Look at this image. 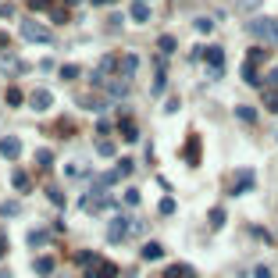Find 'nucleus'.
I'll return each instance as SVG.
<instances>
[{
  "label": "nucleus",
  "mask_w": 278,
  "mask_h": 278,
  "mask_svg": "<svg viewBox=\"0 0 278 278\" xmlns=\"http://www.w3.org/2000/svg\"><path fill=\"white\" fill-rule=\"evenodd\" d=\"M246 29H250V36L264 39V43H278V22L275 18H253Z\"/></svg>",
  "instance_id": "1"
},
{
  "label": "nucleus",
  "mask_w": 278,
  "mask_h": 278,
  "mask_svg": "<svg viewBox=\"0 0 278 278\" xmlns=\"http://www.w3.org/2000/svg\"><path fill=\"white\" fill-rule=\"evenodd\" d=\"M22 36H25L29 43H50V39H54V33H50L43 22H36V18L22 22Z\"/></svg>",
  "instance_id": "2"
},
{
  "label": "nucleus",
  "mask_w": 278,
  "mask_h": 278,
  "mask_svg": "<svg viewBox=\"0 0 278 278\" xmlns=\"http://www.w3.org/2000/svg\"><path fill=\"white\" fill-rule=\"evenodd\" d=\"M132 228H136V225H132L129 218H114L111 225H107V243H125Z\"/></svg>",
  "instance_id": "3"
},
{
  "label": "nucleus",
  "mask_w": 278,
  "mask_h": 278,
  "mask_svg": "<svg viewBox=\"0 0 278 278\" xmlns=\"http://www.w3.org/2000/svg\"><path fill=\"white\" fill-rule=\"evenodd\" d=\"M0 153H4L7 161H14L22 153V139L18 136H4V139H0Z\"/></svg>",
  "instance_id": "4"
},
{
  "label": "nucleus",
  "mask_w": 278,
  "mask_h": 278,
  "mask_svg": "<svg viewBox=\"0 0 278 278\" xmlns=\"http://www.w3.org/2000/svg\"><path fill=\"white\" fill-rule=\"evenodd\" d=\"M50 104H54L50 89H36L33 97H29V107H33V111H50Z\"/></svg>",
  "instance_id": "5"
},
{
  "label": "nucleus",
  "mask_w": 278,
  "mask_h": 278,
  "mask_svg": "<svg viewBox=\"0 0 278 278\" xmlns=\"http://www.w3.org/2000/svg\"><path fill=\"white\" fill-rule=\"evenodd\" d=\"M207 65H210V75H221V65H225V50L221 46H207Z\"/></svg>",
  "instance_id": "6"
},
{
  "label": "nucleus",
  "mask_w": 278,
  "mask_h": 278,
  "mask_svg": "<svg viewBox=\"0 0 278 278\" xmlns=\"http://www.w3.org/2000/svg\"><path fill=\"white\" fill-rule=\"evenodd\" d=\"M82 207H86V210H89V214H100V210H104V207H107V196H104V193H100V189H93V193H89V196H86V200H82Z\"/></svg>",
  "instance_id": "7"
},
{
  "label": "nucleus",
  "mask_w": 278,
  "mask_h": 278,
  "mask_svg": "<svg viewBox=\"0 0 278 278\" xmlns=\"http://www.w3.org/2000/svg\"><path fill=\"white\" fill-rule=\"evenodd\" d=\"M89 278H118V264H111V260H97V268H89Z\"/></svg>",
  "instance_id": "8"
},
{
  "label": "nucleus",
  "mask_w": 278,
  "mask_h": 278,
  "mask_svg": "<svg viewBox=\"0 0 278 278\" xmlns=\"http://www.w3.org/2000/svg\"><path fill=\"white\" fill-rule=\"evenodd\" d=\"M54 268H57V264H54V257H39L33 271H36L39 278H50V275H54Z\"/></svg>",
  "instance_id": "9"
},
{
  "label": "nucleus",
  "mask_w": 278,
  "mask_h": 278,
  "mask_svg": "<svg viewBox=\"0 0 278 278\" xmlns=\"http://www.w3.org/2000/svg\"><path fill=\"white\" fill-rule=\"evenodd\" d=\"M136 68H139V57H136V54H125V57H121V75H125V79H132Z\"/></svg>",
  "instance_id": "10"
},
{
  "label": "nucleus",
  "mask_w": 278,
  "mask_h": 278,
  "mask_svg": "<svg viewBox=\"0 0 278 278\" xmlns=\"http://www.w3.org/2000/svg\"><path fill=\"white\" fill-rule=\"evenodd\" d=\"M132 22H150V7H146V0H136V4H132Z\"/></svg>",
  "instance_id": "11"
},
{
  "label": "nucleus",
  "mask_w": 278,
  "mask_h": 278,
  "mask_svg": "<svg viewBox=\"0 0 278 278\" xmlns=\"http://www.w3.org/2000/svg\"><path fill=\"white\" fill-rule=\"evenodd\" d=\"M11 185H14L18 193H29V189H33V182H29L25 172H14V175H11Z\"/></svg>",
  "instance_id": "12"
},
{
  "label": "nucleus",
  "mask_w": 278,
  "mask_h": 278,
  "mask_svg": "<svg viewBox=\"0 0 278 278\" xmlns=\"http://www.w3.org/2000/svg\"><path fill=\"white\" fill-rule=\"evenodd\" d=\"M0 71L18 75V71H25V65H22V61H14V57H0Z\"/></svg>",
  "instance_id": "13"
},
{
  "label": "nucleus",
  "mask_w": 278,
  "mask_h": 278,
  "mask_svg": "<svg viewBox=\"0 0 278 278\" xmlns=\"http://www.w3.org/2000/svg\"><path fill=\"white\" fill-rule=\"evenodd\" d=\"M0 214H4V218H18L22 204H18V200H7V204H0Z\"/></svg>",
  "instance_id": "14"
},
{
  "label": "nucleus",
  "mask_w": 278,
  "mask_h": 278,
  "mask_svg": "<svg viewBox=\"0 0 278 278\" xmlns=\"http://www.w3.org/2000/svg\"><path fill=\"white\" fill-rule=\"evenodd\" d=\"M250 185H253V172H243V175H239V182L232 185V193H246Z\"/></svg>",
  "instance_id": "15"
},
{
  "label": "nucleus",
  "mask_w": 278,
  "mask_h": 278,
  "mask_svg": "<svg viewBox=\"0 0 278 278\" xmlns=\"http://www.w3.org/2000/svg\"><path fill=\"white\" fill-rule=\"evenodd\" d=\"M46 243H50V236H46V232H39V228L29 232V246H33V250H36V246H46Z\"/></svg>",
  "instance_id": "16"
},
{
  "label": "nucleus",
  "mask_w": 278,
  "mask_h": 278,
  "mask_svg": "<svg viewBox=\"0 0 278 278\" xmlns=\"http://www.w3.org/2000/svg\"><path fill=\"white\" fill-rule=\"evenodd\" d=\"M121 139H125V143H136L139 139V129L132 125V121H121Z\"/></svg>",
  "instance_id": "17"
},
{
  "label": "nucleus",
  "mask_w": 278,
  "mask_h": 278,
  "mask_svg": "<svg viewBox=\"0 0 278 278\" xmlns=\"http://www.w3.org/2000/svg\"><path fill=\"white\" fill-rule=\"evenodd\" d=\"M79 104H82V107H89V111H100L107 100H104V97H93V93H89V97H79Z\"/></svg>",
  "instance_id": "18"
},
{
  "label": "nucleus",
  "mask_w": 278,
  "mask_h": 278,
  "mask_svg": "<svg viewBox=\"0 0 278 278\" xmlns=\"http://www.w3.org/2000/svg\"><path fill=\"white\" fill-rule=\"evenodd\" d=\"M161 253H164V250H161V243H146V246H143V260H157Z\"/></svg>",
  "instance_id": "19"
},
{
  "label": "nucleus",
  "mask_w": 278,
  "mask_h": 278,
  "mask_svg": "<svg viewBox=\"0 0 278 278\" xmlns=\"http://www.w3.org/2000/svg\"><path fill=\"white\" fill-rule=\"evenodd\" d=\"M236 118H239V121H257V111L243 104V107H236Z\"/></svg>",
  "instance_id": "20"
},
{
  "label": "nucleus",
  "mask_w": 278,
  "mask_h": 278,
  "mask_svg": "<svg viewBox=\"0 0 278 278\" xmlns=\"http://www.w3.org/2000/svg\"><path fill=\"white\" fill-rule=\"evenodd\" d=\"M196 150H200V143H196V139H189V146H185V161H189V164L200 161V153H196Z\"/></svg>",
  "instance_id": "21"
},
{
  "label": "nucleus",
  "mask_w": 278,
  "mask_h": 278,
  "mask_svg": "<svg viewBox=\"0 0 278 278\" xmlns=\"http://www.w3.org/2000/svg\"><path fill=\"white\" fill-rule=\"evenodd\" d=\"M36 164H39V168H50V164H54L50 150H36Z\"/></svg>",
  "instance_id": "22"
},
{
  "label": "nucleus",
  "mask_w": 278,
  "mask_h": 278,
  "mask_svg": "<svg viewBox=\"0 0 278 278\" xmlns=\"http://www.w3.org/2000/svg\"><path fill=\"white\" fill-rule=\"evenodd\" d=\"M243 79H246V82H260V79H257V68L250 65V61L243 65Z\"/></svg>",
  "instance_id": "23"
},
{
  "label": "nucleus",
  "mask_w": 278,
  "mask_h": 278,
  "mask_svg": "<svg viewBox=\"0 0 278 278\" xmlns=\"http://www.w3.org/2000/svg\"><path fill=\"white\" fill-rule=\"evenodd\" d=\"M46 196H50V200H54L57 207H65V193H61L57 185H50V189H46Z\"/></svg>",
  "instance_id": "24"
},
{
  "label": "nucleus",
  "mask_w": 278,
  "mask_h": 278,
  "mask_svg": "<svg viewBox=\"0 0 278 278\" xmlns=\"http://www.w3.org/2000/svg\"><path fill=\"white\" fill-rule=\"evenodd\" d=\"M210 225H214V228H221V225H225V210H221V207H214V210H210Z\"/></svg>",
  "instance_id": "25"
},
{
  "label": "nucleus",
  "mask_w": 278,
  "mask_h": 278,
  "mask_svg": "<svg viewBox=\"0 0 278 278\" xmlns=\"http://www.w3.org/2000/svg\"><path fill=\"white\" fill-rule=\"evenodd\" d=\"M157 46H161L164 54H172V50H175V36H161V43H157Z\"/></svg>",
  "instance_id": "26"
},
{
  "label": "nucleus",
  "mask_w": 278,
  "mask_h": 278,
  "mask_svg": "<svg viewBox=\"0 0 278 278\" xmlns=\"http://www.w3.org/2000/svg\"><path fill=\"white\" fill-rule=\"evenodd\" d=\"M97 153H100V157H111V153H114V146L107 143V139H100V143H97Z\"/></svg>",
  "instance_id": "27"
},
{
  "label": "nucleus",
  "mask_w": 278,
  "mask_h": 278,
  "mask_svg": "<svg viewBox=\"0 0 278 278\" xmlns=\"http://www.w3.org/2000/svg\"><path fill=\"white\" fill-rule=\"evenodd\" d=\"M75 75H79V68H75V65H65V68H61V79H65V82L75 79Z\"/></svg>",
  "instance_id": "28"
},
{
  "label": "nucleus",
  "mask_w": 278,
  "mask_h": 278,
  "mask_svg": "<svg viewBox=\"0 0 278 278\" xmlns=\"http://www.w3.org/2000/svg\"><path fill=\"white\" fill-rule=\"evenodd\" d=\"M22 100H25V97H22V93H18V89H7V104H11V107H18Z\"/></svg>",
  "instance_id": "29"
},
{
  "label": "nucleus",
  "mask_w": 278,
  "mask_h": 278,
  "mask_svg": "<svg viewBox=\"0 0 278 278\" xmlns=\"http://www.w3.org/2000/svg\"><path fill=\"white\" fill-rule=\"evenodd\" d=\"M161 214H175V200H172V196L161 200Z\"/></svg>",
  "instance_id": "30"
},
{
  "label": "nucleus",
  "mask_w": 278,
  "mask_h": 278,
  "mask_svg": "<svg viewBox=\"0 0 278 278\" xmlns=\"http://www.w3.org/2000/svg\"><path fill=\"white\" fill-rule=\"evenodd\" d=\"M75 260H79V264H97V257H93L89 250H82V253H75Z\"/></svg>",
  "instance_id": "31"
},
{
  "label": "nucleus",
  "mask_w": 278,
  "mask_h": 278,
  "mask_svg": "<svg viewBox=\"0 0 278 278\" xmlns=\"http://www.w3.org/2000/svg\"><path fill=\"white\" fill-rule=\"evenodd\" d=\"M210 29H214L210 18H196V33H210Z\"/></svg>",
  "instance_id": "32"
},
{
  "label": "nucleus",
  "mask_w": 278,
  "mask_h": 278,
  "mask_svg": "<svg viewBox=\"0 0 278 278\" xmlns=\"http://www.w3.org/2000/svg\"><path fill=\"white\" fill-rule=\"evenodd\" d=\"M164 89V68H157V82H153V93H161Z\"/></svg>",
  "instance_id": "33"
},
{
  "label": "nucleus",
  "mask_w": 278,
  "mask_h": 278,
  "mask_svg": "<svg viewBox=\"0 0 278 278\" xmlns=\"http://www.w3.org/2000/svg\"><path fill=\"white\" fill-rule=\"evenodd\" d=\"M125 204H129V207H136V204H139V193H136V189H129V193H125Z\"/></svg>",
  "instance_id": "34"
},
{
  "label": "nucleus",
  "mask_w": 278,
  "mask_h": 278,
  "mask_svg": "<svg viewBox=\"0 0 278 278\" xmlns=\"http://www.w3.org/2000/svg\"><path fill=\"white\" fill-rule=\"evenodd\" d=\"M246 61H250V65H257V61H264V50H250V57H246Z\"/></svg>",
  "instance_id": "35"
},
{
  "label": "nucleus",
  "mask_w": 278,
  "mask_h": 278,
  "mask_svg": "<svg viewBox=\"0 0 278 278\" xmlns=\"http://www.w3.org/2000/svg\"><path fill=\"white\" fill-rule=\"evenodd\" d=\"M268 111H278V93H268Z\"/></svg>",
  "instance_id": "36"
},
{
  "label": "nucleus",
  "mask_w": 278,
  "mask_h": 278,
  "mask_svg": "<svg viewBox=\"0 0 278 278\" xmlns=\"http://www.w3.org/2000/svg\"><path fill=\"white\" fill-rule=\"evenodd\" d=\"M11 14H14V7H11V4H0V18H11Z\"/></svg>",
  "instance_id": "37"
},
{
  "label": "nucleus",
  "mask_w": 278,
  "mask_h": 278,
  "mask_svg": "<svg viewBox=\"0 0 278 278\" xmlns=\"http://www.w3.org/2000/svg\"><path fill=\"white\" fill-rule=\"evenodd\" d=\"M46 4H50V0H33V11H43Z\"/></svg>",
  "instance_id": "38"
},
{
  "label": "nucleus",
  "mask_w": 278,
  "mask_h": 278,
  "mask_svg": "<svg viewBox=\"0 0 278 278\" xmlns=\"http://www.w3.org/2000/svg\"><path fill=\"white\" fill-rule=\"evenodd\" d=\"M253 275H257V278H271V271H268V268H257Z\"/></svg>",
  "instance_id": "39"
},
{
  "label": "nucleus",
  "mask_w": 278,
  "mask_h": 278,
  "mask_svg": "<svg viewBox=\"0 0 278 278\" xmlns=\"http://www.w3.org/2000/svg\"><path fill=\"white\" fill-rule=\"evenodd\" d=\"M4 253H7V243H4V239H0V257H4Z\"/></svg>",
  "instance_id": "40"
},
{
  "label": "nucleus",
  "mask_w": 278,
  "mask_h": 278,
  "mask_svg": "<svg viewBox=\"0 0 278 278\" xmlns=\"http://www.w3.org/2000/svg\"><path fill=\"white\" fill-rule=\"evenodd\" d=\"M0 46H7V33H0Z\"/></svg>",
  "instance_id": "41"
},
{
  "label": "nucleus",
  "mask_w": 278,
  "mask_h": 278,
  "mask_svg": "<svg viewBox=\"0 0 278 278\" xmlns=\"http://www.w3.org/2000/svg\"><path fill=\"white\" fill-rule=\"evenodd\" d=\"M0 278H11V271H7V268H0Z\"/></svg>",
  "instance_id": "42"
},
{
  "label": "nucleus",
  "mask_w": 278,
  "mask_h": 278,
  "mask_svg": "<svg viewBox=\"0 0 278 278\" xmlns=\"http://www.w3.org/2000/svg\"><path fill=\"white\" fill-rule=\"evenodd\" d=\"M93 4H111V0H93Z\"/></svg>",
  "instance_id": "43"
},
{
  "label": "nucleus",
  "mask_w": 278,
  "mask_h": 278,
  "mask_svg": "<svg viewBox=\"0 0 278 278\" xmlns=\"http://www.w3.org/2000/svg\"><path fill=\"white\" fill-rule=\"evenodd\" d=\"M68 4H79V0H68Z\"/></svg>",
  "instance_id": "44"
}]
</instances>
